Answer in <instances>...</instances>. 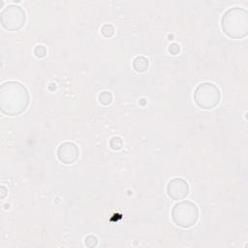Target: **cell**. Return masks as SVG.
Returning a JSON list of instances; mask_svg holds the SVG:
<instances>
[{"label": "cell", "instance_id": "8", "mask_svg": "<svg viewBox=\"0 0 248 248\" xmlns=\"http://www.w3.org/2000/svg\"><path fill=\"white\" fill-rule=\"evenodd\" d=\"M149 67V61L146 57L140 55L135 57L133 60V68L138 73H143L145 72Z\"/></svg>", "mask_w": 248, "mask_h": 248}, {"label": "cell", "instance_id": "10", "mask_svg": "<svg viewBox=\"0 0 248 248\" xmlns=\"http://www.w3.org/2000/svg\"><path fill=\"white\" fill-rule=\"evenodd\" d=\"M109 146L113 150H119L123 146V140L120 137H112L109 140Z\"/></svg>", "mask_w": 248, "mask_h": 248}, {"label": "cell", "instance_id": "6", "mask_svg": "<svg viewBox=\"0 0 248 248\" xmlns=\"http://www.w3.org/2000/svg\"><path fill=\"white\" fill-rule=\"evenodd\" d=\"M190 192L189 183L179 177L170 179L167 184V194L169 198L173 201H179L185 199Z\"/></svg>", "mask_w": 248, "mask_h": 248}, {"label": "cell", "instance_id": "1", "mask_svg": "<svg viewBox=\"0 0 248 248\" xmlns=\"http://www.w3.org/2000/svg\"><path fill=\"white\" fill-rule=\"evenodd\" d=\"M30 102V94L27 87L19 81L9 80L0 87V108L9 116H16L23 113Z\"/></svg>", "mask_w": 248, "mask_h": 248}, {"label": "cell", "instance_id": "13", "mask_svg": "<svg viewBox=\"0 0 248 248\" xmlns=\"http://www.w3.org/2000/svg\"><path fill=\"white\" fill-rule=\"evenodd\" d=\"M84 244L87 247H95L98 244V238L93 234H88L84 238Z\"/></svg>", "mask_w": 248, "mask_h": 248}, {"label": "cell", "instance_id": "11", "mask_svg": "<svg viewBox=\"0 0 248 248\" xmlns=\"http://www.w3.org/2000/svg\"><path fill=\"white\" fill-rule=\"evenodd\" d=\"M33 52L37 58H44L46 55V48L43 45H38L35 46Z\"/></svg>", "mask_w": 248, "mask_h": 248}, {"label": "cell", "instance_id": "2", "mask_svg": "<svg viewBox=\"0 0 248 248\" xmlns=\"http://www.w3.org/2000/svg\"><path fill=\"white\" fill-rule=\"evenodd\" d=\"M223 32L231 39H243L248 34V12L244 8L232 7L221 17Z\"/></svg>", "mask_w": 248, "mask_h": 248}, {"label": "cell", "instance_id": "4", "mask_svg": "<svg viewBox=\"0 0 248 248\" xmlns=\"http://www.w3.org/2000/svg\"><path fill=\"white\" fill-rule=\"evenodd\" d=\"M221 99L219 87L212 82L200 83L194 92V101L196 105L205 110H209L218 106Z\"/></svg>", "mask_w": 248, "mask_h": 248}, {"label": "cell", "instance_id": "9", "mask_svg": "<svg viewBox=\"0 0 248 248\" xmlns=\"http://www.w3.org/2000/svg\"><path fill=\"white\" fill-rule=\"evenodd\" d=\"M98 100L102 105L108 106L112 102V94L109 91H103L102 93H100Z\"/></svg>", "mask_w": 248, "mask_h": 248}, {"label": "cell", "instance_id": "3", "mask_svg": "<svg viewBox=\"0 0 248 248\" xmlns=\"http://www.w3.org/2000/svg\"><path fill=\"white\" fill-rule=\"evenodd\" d=\"M199 219V208L191 201L177 202L171 209V220L179 228L188 229L196 225Z\"/></svg>", "mask_w": 248, "mask_h": 248}, {"label": "cell", "instance_id": "12", "mask_svg": "<svg viewBox=\"0 0 248 248\" xmlns=\"http://www.w3.org/2000/svg\"><path fill=\"white\" fill-rule=\"evenodd\" d=\"M101 32L105 37L110 38L114 34V27L111 24H105L101 28Z\"/></svg>", "mask_w": 248, "mask_h": 248}, {"label": "cell", "instance_id": "14", "mask_svg": "<svg viewBox=\"0 0 248 248\" xmlns=\"http://www.w3.org/2000/svg\"><path fill=\"white\" fill-rule=\"evenodd\" d=\"M168 49H169V52H170V54L176 55V54H178L179 51H180V46H179L178 44H176V43H172V44H170V45L169 46Z\"/></svg>", "mask_w": 248, "mask_h": 248}, {"label": "cell", "instance_id": "7", "mask_svg": "<svg viewBox=\"0 0 248 248\" xmlns=\"http://www.w3.org/2000/svg\"><path fill=\"white\" fill-rule=\"evenodd\" d=\"M56 154L61 163L71 165L78 159L79 149L76 143L72 141H64L58 146Z\"/></svg>", "mask_w": 248, "mask_h": 248}, {"label": "cell", "instance_id": "5", "mask_svg": "<svg viewBox=\"0 0 248 248\" xmlns=\"http://www.w3.org/2000/svg\"><path fill=\"white\" fill-rule=\"evenodd\" d=\"M0 22L2 27L8 31H18L26 22V13L18 5H7L0 13Z\"/></svg>", "mask_w": 248, "mask_h": 248}]
</instances>
